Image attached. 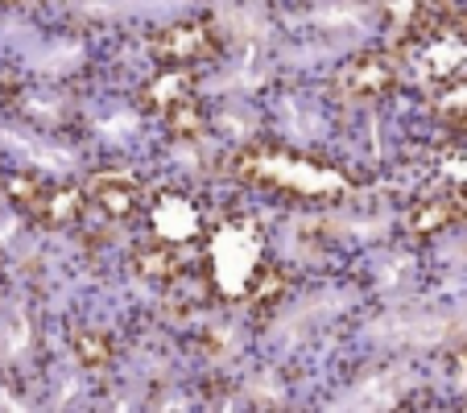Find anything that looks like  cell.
Instances as JSON below:
<instances>
[{"instance_id":"obj_5","label":"cell","mask_w":467,"mask_h":413,"mask_svg":"<svg viewBox=\"0 0 467 413\" xmlns=\"http://www.w3.org/2000/svg\"><path fill=\"white\" fill-rule=\"evenodd\" d=\"M166 112V129L174 132V137H199L203 132V112H199V104L194 99H174V104L161 108Z\"/></svg>"},{"instance_id":"obj_1","label":"cell","mask_w":467,"mask_h":413,"mask_svg":"<svg viewBox=\"0 0 467 413\" xmlns=\"http://www.w3.org/2000/svg\"><path fill=\"white\" fill-rule=\"evenodd\" d=\"M215 50V34H212V21H174L166 26L158 37H153V54L158 62L166 67H191V62L207 58Z\"/></svg>"},{"instance_id":"obj_2","label":"cell","mask_w":467,"mask_h":413,"mask_svg":"<svg viewBox=\"0 0 467 413\" xmlns=\"http://www.w3.org/2000/svg\"><path fill=\"white\" fill-rule=\"evenodd\" d=\"M389 83H393V71H389L380 58H356V62H348L344 71L336 75V88L339 91H348L352 99H372V96H380V91H389Z\"/></svg>"},{"instance_id":"obj_6","label":"cell","mask_w":467,"mask_h":413,"mask_svg":"<svg viewBox=\"0 0 467 413\" xmlns=\"http://www.w3.org/2000/svg\"><path fill=\"white\" fill-rule=\"evenodd\" d=\"M46 191H50V182L37 174H9V182H5V194H9L13 207H21V212H34Z\"/></svg>"},{"instance_id":"obj_3","label":"cell","mask_w":467,"mask_h":413,"mask_svg":"<svg viewBox=\"0 0 467 413\" xmlns=\"http://www.w3.org/2000/svg\"><path fill=\"white\" fill-rule=\"evenodd\" d=\"M91 199L108 215H129L137 207V199H141V186H137V178H124V174H99L91 182Z\"/></svg>"},{"instance_id":"obj_8","label":"cell","mask_w":467,"mask_h":413,"mask_svg":"<svg viewBox=\"0 0 467 413\" xmlns=\"http://www.w3.org/2000/svg\"><path fill=\"white\" fill-rule=\"evenodd\" d=\"M17 5H26V0H0V9H17Z\"/></svg>"},{"instance_id":"obj_7","label":"cell","mask_w":467,"mask_h":413,"mask_svg":"<svg viewBox=\"0 0 467 413\" xmlns=\"http://www.w3.org/2000/svg\"><path fill=\"white\" fill-rule=\"evenodd\" d=\"M71 343L88 368H108V360H112V343H108V335H99V331H75Z\"/></svg>"},{"instance_id":"obj_4","label":"cell","mask_w":467,"mask_h":413,"mask_svg":"<svg viewBox=\"0 0 467 413\" xmlns=\"http://www.w3.org/2000/svg\"><path fill=\"white\" fill-rule=\"evenodd\" d=\"M132 264H137L141 277H178L182 273V256L170 244H145L141 253L132 256Z\"/></svg>"}]
</instances>
